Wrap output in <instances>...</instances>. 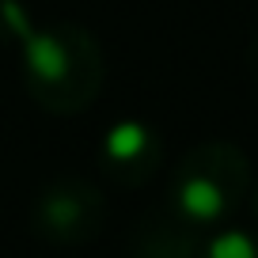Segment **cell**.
I'll use <instances>...</instances> for the list:
<instances>
[{
  "label": "cell",
  "instance_id": "277c9868",
  "mask_svg": "<svg viewBox=\"0 0 258 258\" xmlns=\"http://www.w3.org/2000/svg\"><path fill=\"white\" fill-rule=\"evenodd\" d=\"M163 167V137L141 118H121L99 141V171L118 190H137L152 182Z\"/></svg>",
  "mask_w": 258,
  "mask_h": 258
},
{
  "label": "cell",
  "instance_id": "8992f818",
  "mask_svg": "<svg viewBox=\"0 0 258 258\" xmlns=\"http://www.w3.org/2000/svg\"><path fill=\"white\" fill-rule=\"evenodd\" d=\"M194 258H258V232L247 228H224L205 239Z\"/></svg>",
  "mask_w": 258,
  "mask_h": 258
},
{
  "label": "cell",
  "instance_id": "52a82bcc",
  "mask_svg": "<svg viewBox=\"0 0 258 258\" xmlns=\"http://www.w3.org/2000/svg\"><path fill=\"white\" fill-rule=\"evenodd\" d=\"M31 19H27V8L19 4V0H0V42H12V46H19L23 42V34L31 31Z\"/></svg>",
  "mask_w": 258,
  "mask_h": 258
},
{
  "label": "cell",
  "instance_id": "5b68a950",
  "mask_svg": "<svg viewBox=\"0 0 258 258\" xmlns=\"http://www.w3.org/2000/svg\"><path fill=\"white\" fill-rule=\"evenodd\" d=\"M198 247H202V228L182 220L163 202L133 224L125 243V258H194Z\"/></svg>",
  "mask_w": 258,
  "mask_h": 258
},
{
  "label": "cell",
  "instance_id": "7a4b0ae2",
  "mask_svg": "<svg viewBox=\"0 0 258 258\" xmlns=\"http://www.w3.org/2000/svg\"><path fill=\"white\" fill-rule=\"evenodd\" d=\"M250 160L232 141H202L171 171L167 205L194 228H217L247 202Z\"/></svg>",
  "mask_w": 258,
  "mask_h": 258
},
{
  "label": "cell",
  "instance_id": "9c48e42d",
  "mask_svg": "<svg viewBox=\"0 0 258 258\" xmlns=\"http://www.w3.org/2000/svg\"><path fill=\"white\" fill-rule=\"evenodd\" d=\"M254 217H258V190H254Z\"/></svg>",
  "mask_w": 258,
  "mask_h": 258
},
{
  "label": "cell",
  "instance_id": "ba28073f",
  "mask_svg": "<svg viewBox=\"0 0 258 258\" xmlns=\"http://www.w3.org/2000/svg\"><path fill=\"white\" fill-rule=\"evenodd\" d=\"M243 61H247V73L258 80V31L250 34V42H247V53H243Z\"/></svg>",
  "mask_w": 258,
  "mask_h": 258
},
{
  "label": "cell",
  "instance_id": "3957f363",
  "mask_svg": "<svg viewBox=\"0 0 258 258\" xmlns=\"http://www.w3.org/2000/svg\"><path fill=\"white\" fill-rule=\"evenodd\" d=\"M106 228V194L80 175H57L34 194L31 232L49 247H88Z\"/></svg>",
  "mask_w": 258,
  "mask_h": 258
},
{
  "label": "cell",
  "instance_id": "6da1fadb",
  "mask_svg": "<svg viewBox=\"0 0 258 258\" xmlns=\"http://www.w3.org/2000/svg\"><path fill=\"white\" fill-rule=\"evenodd\" d=\"M16 49L23 91L46 114L73 118L99 99L106 80V57L88 27L53 19L46 27H31Z\"/></svg>",
  "mask_w": 258,
  "mask_h": 258
}]
</instances>
